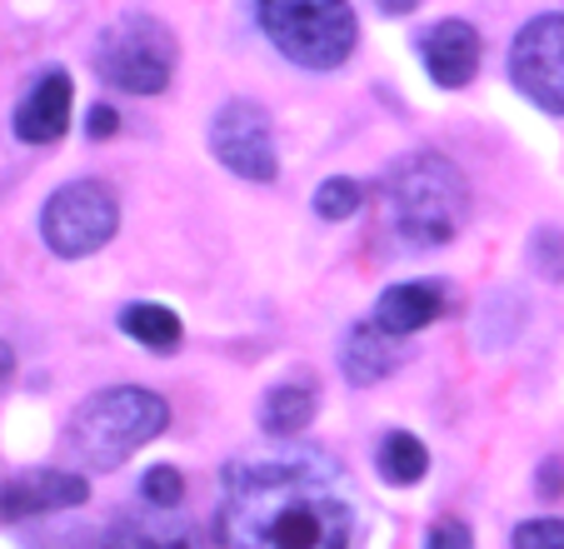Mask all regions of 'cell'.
<instances>
[{
  "label": "cell",
  "instance_id": "obj_1",
  "mask_svg": "<svg viewBox=\"0 0 564 549\" xmlns=\"http://www.w3.org/2000/svg\"><path fill=\"white\" fill-rule=\"evenodd\" d=\"M350 499L315 450L225 465L215 509L220 549H350Z\"/></svg>",
  "mask_w": 564,
  "mask_h": 549
},
{
  "label": "cell",
  "instance_id": "obj_2",
  "mask_svg": "<svg viewBox=\"0 0 564 549\" xmlns=\"http://www.w3.org/2000/svg\"><path fill=\"white\" fill-rule=\"evenodd\" d=\"M380 201L384 220L415 250H435L449 245L465 230L469 215V180L455 160L435 155V150H415L400 155L380 180Z\"/></svg>",
  "mask_w": 564,
  "mask_h": 549
},
{
  "label": "cell",
  "instance_id": "obj_3",
  "mask_svg": "<svg viewBox=\"0 0 564 549\" xmlns=\"http://www.w3.org/2000/svg\"><path fill=\"white\" fill-rule=\"evenodd\" d=\"M171 424V405L160 400L155 390L140 385H116V390H96L90 400L75 405V415L65 420V454L80 470H120L140 444H150L160 430Z\"/></svg>",
  "mask_w": 564,
  "mask_h": 549
},
{
  "label": "cell",
  "instance_id": "obj_4",
  "mask_svg": "<svg viewBox=\"0 0 564 549\" xmlns=\"http://www.w3.org/2000/svg\"><path fill=\"white\" fill-rule=\"evenodd\" d=\"M256 15L265 41L305 71H335L360 41L350 0H256Z\"/></svg>",
  "mask_w": 564,
  "mask_h": 549
},
{
  "label": "cell",
  "instance_id": "obj_5",
  "mask_svg": "<svg viewBox=\"0 0 564 549\" xmlns=\"http://www.w3.org/2000/svg\"><path fill=\"white\" fill-rule=\"evenodd\" d=\"M175 61H181V45H175L171 25H160L145 11L110 21L96 41L100 80L110 90H126V96H160L175 75Z\"/></svg>",
  "mask_w": 564,
  "mask_h": 549
},
{
  "label": "cell",
  "instance_id": "obj_6",
  "mask_svg": "<svg viewBox=\"0 0 564 549\" xmlns=\"http://www.w3.org/2000/svg\"><path fill=\"white\" fill-rule=\"evenodd\" d=\"M120 230V201L100 180H70L45 201L41 211V240L61 260H86L106 250Z\"/></svg>",
  "mask_w": 564,
  "mask_h": 549
},
{
  "label": "cell",
  "instance_id": "obj_7",
  "mask_svg": "<svg viewBox=\"0 0 564 549\" xmlns=\"http://www.w3.org/2000/svg\"><path fill=\"white\" fill-rule=\"evenodd\" d=\"M210 150L230 175L256 180V185H270L280 175L275 160V126L270 116L256 106V100H230V106L215 110L210 120Z\"/></svg>",
  "mask_w": 564,
  "mask_h": 549
},
{
  "label": "cell",
  "instance_id": "obj_8",
  "mask_svg": "<svg viewBox=\"0 0 564 549\" xmlns=\"http://www.w3.org/2000/svg\"><path fill=\"white\" fill-rule=\"evenodd\" d=\"M510 80L530 106L564 116V15H534L510 45Z\"/></svg>",
  "mask_w": 564,
  "mask_h": 549
},
{
  "label": "cell",
  "instance_id": "obj_9",
  "mask_svg": "<svg viewBox=\"0 0 564 549\" xmlns=\"http://www.w3.org/2000/svg\"><path fill=\"white\" fill-rule=\"evenodd\" d=\"M90 485L75 470H25V475L0 485V519H35L55 515V509L86 505Z\"/></svg>",
  "mask_w": 564,
  "mask_h": 549
},
{
  "label": "cell",
  "instance_id": "obj_10",
  "mask_svg": "<svg viewBox=\"0 0 564 549\" xmlns=\"http://www.w3.org/2000/svg\"><path fill=\"white\" fill-rule=\"evenodd\" d=\"M100 549H200V535L185 515H175V505H140L116 515L106 545Z\"/></svg>",
  "mask_w": 564,
  "mask_h": 549
},
{
  "label": "cell",
  "instance_id": "obj_11",
  "mask_svg": "<svg viewBox=\"0 0 564 549\" xmlns=\"http://www.w3.org/2000/svg\"><path fill=\"white\" fill-rule=\"evenodd\" d=\"M420 61L440 90H459L479 71V31L469 21H440L420 35Z\"/></svg>",
  "mask_w": 564,
  "mask_h": 549
},
{
  "label": "cell",
  "instance_id": "obj_12",
  "mask_svg": "<svg viewBox=\"0 0 564 549\" xmlns=\"http://www.w3.org/2000/svg\"><path fill=\"white\" fill-rule=\"evenodd\" d=\"M70 106H75L70 75L45 71L41 80L25 90L21 106H15V136H21L25 146H55V140L70 130Z\"/></svg>",
  "mask_w": 564,
  "mask_h": 549
},
{
  "label": "cell",
  "instance_id": "obj_13",
  "mask_svg": "<svg viewBox=\"0 0 564 549\" xmlns=\"http://www.w3.org/2000/svg\"><path fill=\"white\" fill-rule=\"evenodd\" d=\"M405 355H410L405 340L390 335L384 325H375V315L365 320V325H355L340 345V365H345V375H350V385H380L384 375L400 370Z\"/></svg>",
  "mask_w": 564,
  "mask_h": 549
},
{
  "label": "cell",
  "instance_id": "obj_14",
  "mask_svg": "<svg viewBox=\"0 0 564 549\" xmlns=\"http://www.w3.org/2000/svg\"><path fill=\"white\" fill-rule=\"evenodd\" d=\"M445 315V286L440 280H405V286H390L375 305V325H384L390 335L410 340L425 325Z\"/></svg>",
  "mask_w": 564,
  "mask_h": 549
},
{
  "label": "cell",
  "instance_id": "obj_15",
  "mask_svg": "<svg viewBox=\"0 0 564 549\" xmlns=\"http://www.w3.org/2000/svg\"><path fill=\"white\" fill-rule=\"evenodd\" d=\"M375 470H380V480H384V485H394V489L420 485V480L430 475L425 440H420V434H410V430H390L380 440V450H375Z\"/></svg>",
  "mask_w": 564,
  "mask_h": 549
},
{
  "label": "cell",
  "instance_id": "obj_16",
  "mask_svg": "<svg viewBox=\"0 0 564 549\" xmlns=\"http://www.w3.org/2000/svg\"><path fill=\"white\" fill-rule=\"evenodd\" d=\"M310 415H315V390L285 380V385H275V390H265V400H260V430L285 440V434L305 430Z\"/></svg>",
  "mask_w": 564,
  "mask_h": 549
},
{
  "label": "cell",
  "instance_id": "obj_17",
  "mask_svg": "<svg viewBox=\"0 0 564 549\" xmlns=\"http://www.w3.org/2000/svg\"><path fill=\"white\" fill-rule=\"evenodd\" d=\"M120 330H126L135 345L155 349V355H175V349H181V340H185L181 315H175V310H165V305H126V310H120Z\"/></svg>",
  "mask_w": 564,
  "mask_h": 549
},
{
  "label": "cell",
  "instance_id": "obj_18",
  "mask_svg": "<svg viewBox=\"0 0 564 549\" xmlns=\"http://www.w3.org/2000/svg\"><path fill=\"white\" fill-rule=\"evenodd\" d=\"M360 205H365V185L360 180H350V175H330L315 191V215L319 220H350Z\"/></svg>",
  "mask_w": 564,
  "mask_h": 549
},
{
  "label": "cell",
  "instance_id": "obj_19",
  "mask_svg": "<svg viewBox=\"0 0 564 549\" xmlns=\"http://www.w3.org/2000/svg\"><path fill=\"white\" fill-rule=\"evenodd\" d=\"M530 270L540 274V280H564V235L560 230H540L530 240Z\"/></svg>",
  "mask_w": 564,
  "mask_h": 549
},
{
  "label": "cell",
  "instance_id": "obj_20",
  "mask_svg": "<svg viewBox=\"0 0 564 549\" xmlns=\"http://www.w3.org/2000/svg\"><path fill=\"white\" fill-rule=\"evenodd\" d=\"M140 495H145L150 505H181V495H185L181 470H171V465L145 470V480H140Z\"/></svg>",
  "mask_w": 564,
  "mask_h": 549
},
{
  "label": "cell",
  "instance_id": "obj_21",
  "mask_svg": "<svg viewBox=\"0 0 564 549\" xmlns=\"http://www.w3.org/2000/svg\"><path fill=\"white\" fill-rule=\"evenodd\" d=\"M514 549H564V519H524L510 535Z\"/></svg>",
  "mask_w": 564,
  "mask_h": 549
},
{
  "label": "cell",
  "instance_id": "obj_22",
  "mask_svg": "<svg viewBox=\"0 0 564 549\" xmlns=\"http://www.w3.org/2000/svg\"><path fill=\"white\" fill-rule=\"evenodd\" d=\"M425 549H475V539H469L465 519H440V525L430 529V545Z\"/></svg>",
  "mask_w": 564,
  "mask_h": 549
},
{
  "label": "cell",
  "instance_id": "obj_23",
  "mask_svg": "<svg viewBox=\"0 0 564 549\" xmlns=\"http://www.w3.org/2000/svg\"><path fill=\"white\" fill-rule=\"evenodd\" d=\"M86 130H90V140H110L120 130V116L110 106H96L90 110V120H86Z\"/></svg>",
  "mask_w": 564,
  "mask_h": 549
},
{
  "label": "cell",
  "instance_id": "obj_24",
  "mask_svg": "<svg viewBox=\"0 0 564 549\" xmlns=\"http://www.w3.org/2000/svg\"><path fill=\"white\" fill-rule=\"evenodd\" d=\"M560 489H564V465H560V460H544V470H540V495L554 499Z\"/></svg>",
  "mask_w": 564,
  "mask_h": 549
},
{
  "label": "cell",
  "instance_id": "obj_25",
  "mask_svg": "<svg viewBox=\"0 0 564 549\" xmlns=\"http://www.w3.org/2000/svg\"><path fill=\"white\" fill-rule=\"evenodd\" d=\"M375 6H380L384 15H410L420 6V0H375Z\"/></svg>",
  "mask_w": 564,
  "mask_h": 549
},
{
  "label": "cell",
  "instance_id": "obj_26",
  "mask_svg": "<svg viewBox=\"0 0 564 549\" xmlns=\"http://www.w3.org/2000/svg\"><path fill=\"white\" fill-rule=\"evenodd\" d=\"M11 370H15V355H11V345H0V385L11 380Z\"/></svg>",
  "mask_w": 564,
  "mask_h": 549
}]
</instances>
